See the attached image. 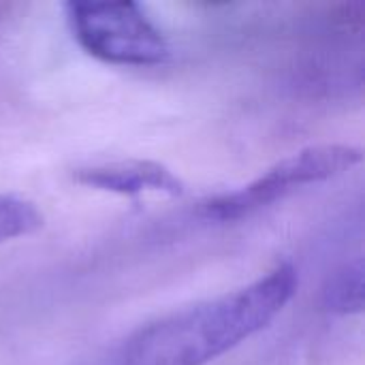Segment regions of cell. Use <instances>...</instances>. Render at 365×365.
I'll return each mask as SVG.
<instances>
[{
    "label": "cell",
    "mask_w": 365,
    "mask_h": 365,
    "mask_svg": "<svg viewBox=\"0 0 365 365\" xmlns=\"http://www.w3.org/2000/svg\"><path fill=\"white\" fill-rule=\"evenodd\" d=\"M73 180L81 186L122 197H137L148 190L171 197L184 195V182L169 167L154 160H120L79 167L73 171Z\"/></svg>",
    "instance_id": "obj_4"
},
{
    "label": "cell",
    "mask_w": 365,
    "mask_h": 365,
    "mask_svg": "<svg viewBox=\"0 0 365 365\" xmlns=\"http://www.w3.org/2000/svg\"><path fill=\"white\" fill-rule=\"evenodd\" d=\"M297 287V269L278 263L237 291L139 327L124 342L120 365H207L263 331L295 297Z\"/></svg>",
    "instance_id": "obj_1"
},
{
    "label": "cell",
    "mask_w": 365,
    "mask_h": 365,
    "mask_svg": "<svg viewBox=\"0 0 365 365\" xmlns=\"http://www.w3.org/2000/svg\"><path fill=\"white\" fill-rule=\"evenodd\" d=\"M45 218L41 210L17 195H0V244L36 233Z\"/></svg>",
    "instance_id": "obj_6"
},
{
    "label": "cell",
    "mask_w": 365,
    "mask_h": 365,
    "mask_svg": "<svg viewBox=\"0 0 365 365\" xmlns=\"http://www.w3.org/2000/svg\"><path fill=\"white\" fill-rule=\"evenodd\" d=\"M364 160L361 148L344 143H323L310 145L282 158L263 175L242 186L240 190L225 192L203 205V212L210 220L233 222L252 212L282 199L295 188L327 182L336 175H342L357 167Z\"/></svg>",
    "instance_id": "obj_3"
},
{
    "label": "cell",
    "mask_w": 365,
    "mask_h": 365,
    "mask_svg": "<svg viewBox=\"0 0 365 365\" xmlns=\"http://www.w3.org/2000/svg\"><path fill=\"white\" fill-rule=\"evenodd\" d=\"M364 2H351V4H342L340 6V21L344 26H349L351 30H361L364 26Z\"/></svg>",
    "instance_id": "obj_7"
},
{
    "label": "cell",
    "mask_w": 365,
    "mask_h": 365,
    "mask_svg": "<svg viewBox=\"0 0 365 365\" xmlns=\"http://www.w3.org/2000/svg\"><path fill=\"white\" fill-rule=\"evenodd\" d=\"M77 43L94 58L122 66H152L169 58L165 34L135 2H66Z\"/></svg>",
    "instance_id": "obj_2"
},
{
    "label": "cell",
    "mask_w": 365,
    "mask_h": 365,
    "mask_svg": "<svg viewBox=\"0 0 365 365\" xmlns=\"http://www.w3.org/2000/svg\"><path fill=\"white\" fill-rule=\"evenodd\" d=\"M323 304L334 314L364 312V259L357 257L338 267L323 291Z\"/></svg>",
    "instance_id": "obj_5"
}]
</instances>
